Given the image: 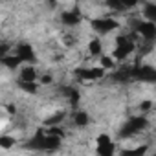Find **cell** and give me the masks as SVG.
<instances>
[{
  "label": "cell",
  "instance_id": "18",
  "mask_svg": "<svg viewBox=\"0 0 156 156\" xmlns=\"http://www.w3.org/2000/svg\"><path fill=\"white\" fill-rule=\"evenodd\" d=\"M64 118H66V112H64V110H59V112H55L51 118H48V119L44 121V125H48V127H51V125H59Z\"/></svg>",
  "mask_w": 156,
  "mask_h": 156
},
{
  "label": "cell",
  "instance_id": "5",
  "mask_svg": "<svg viewBox=\"0 0 156 156\" xmlns=\"http://www.w3.org/2000/svg\"><path fill=\"white\" fill-rule=\"evenodd\" d=\"M118 26H119V22L116 19H110V17H107V19H94L92 20V28L99 35H107V33L118 30Z\"/></svg>",
  "mask_w": 156,
  "mask_h": 156
},
{
  "label": "cell",
  "instance_id": "2",
  "mask_svg": "<svg viewBox=\"0 0 156 156\" xmlns=\"http://www.w3.org/2000/svg\"><path fill=\"white\" fill-rule=\"evenodd\" d=\"M147 125H149V121L145 116H134L119 129V138H132L138 132H141Z\"/></svg>",
  "mask_w": 156,
  "mask_h": 156
},
{
  "label": "cell",
  "instance_id": "10",
  "mask_svg": "<svg viewBox=\"0 0 156 156\" xmlns=\"http://www.w3.org/2000/svg\"><path fill=\"white\" fill-rule=\"evenodd\" d=\"M0 62H2L4 68H9V70H15L22 64V59L13 51V53H8V55H2L0 57Z\"/></svg>",
  "mask_w": 156,
  "mask_h": 156
},
{
  "label": "cell",
  "instance_id": "28",
  "mask_svg": "<svg viewBox=\"0 0 156 156\" xmlns=\"http://www.w3.org/2000/svg\"><path fill=\"white\" fill-rule=\"evenodd\" d=\"M6 110H8L9 114H15V112H17V108H15V105H8V107H6Z\"/></svg>",
  "mask_w": 156,
  "mask_h": 156
},
{
  "label": "cell",
  "instance_id": "15",
  "mask_svg": "<svg viewBox=\"0 0 156 156\" xmlns=\"http://www.w3.org/2000/svg\"><path fill=\"white\" fill-rule=\"evenodd\" d=\"M114 152H116V145H114V141L98 143V154H103V156H112Z\"/></svg>",
  "mask_w": 156,
  "mask_h": 156
},
{
  "label": "cell",
  "instance_id": "4",
  "mask_svg": "<svg viewBox=\"0 0 156 156\" xmlns=\"http://www.w3.org/2000/svg\"><path fill=\"white\" fill-rule=\"evenodd\" d=\"M130 70H132V79L143 83H156V68L143 64V66H134Z\"/></svg>",
  "mask_w": 156,
  "mask_h": 156
},
{
  "label": "cell",
  "instance_id": "14",
  "mask_svg": "<svg viewBox=\"0 0 156 156\" xmlns=\"http://www.w3.org/2000/svg\"><path fill=\"white\" fill-rule=\"evenodd\" d=\"M88 123H90V118H88L87 112L77 110V112L73 114V125H75V127H87Z\"/></svg>",
  "mask_w": 156,
  "mask_h": 156
},
{
  "label": "cell",
  "instance_id": "11",
  "mask_svg": "<svg viewBox=\"0 0 156 156\" xmlns=\"http://www.w3.org/2000/svg\"><path fill=\"white\" fill-rule=\"evenodd\" d=\"M20 81H37V70L33 64H28L20 68Z\"/></svg>",
  "mask_w": 156,
  "mask_h": 156
},
{
  "label": "cell",
  "instance_id": "20",
  "mask_svg": "<svg viewBox=\"0 0 156 156\" xmlns=\"http://www.w3.org/2000/svg\"><path fill=\"white\" fill-rule=\"evenodd\" d=\"M105 4H107L110 9H114V11H125L121 0H105Z\"/></svg>",
  "mask_w": 156,
  "mask_h": 156
},
{
  "label": "cell",
  "instance_id": "7",
  "mask_svg": "<svg viewBox=\"0 0 156 156\" xmlns=\"http://www.w3.org/2000/svg\"><path fill=\"white\" fill-rule=\"evenodd\" d=\"M136 33L145 39V41H154L156 39V22H151V20H141V22H136Z\"/></svg>",
  "mask_w": 156,
  "mask_h": 156
},
{
  "label": "cell",
  "instance_id": "16",
  "mask_svg": "<svg viewBox=\"0 0 156 156\" xmlns=\"http://www.w3.org/2000/svg\"><path fill=\"white\" fill-rule=\"evenodd\" d=\"M143 17L145 20H151V22H156V4L149 2L143 6Z\"/></svg>",
  "mask_w": 156,
  "mask_h": 156
},
{
  "label": "cell",
  "instance_id": "1",
  "mask_svg": "<svg viewBox=\"0 0 156 156\" xmlns=\"http://www.w3.org/2000/svg\"><path fill=\"white\" fill-rule=\"evenodd\" d=\"M61 141H62V138L51 136V134H48V132L44 130V127H41V129L33 134V138L30 140L28 147H30V149H35V151L51 152V151H57V149L61 147Z\"/></svg>",
  "mask_w": 156,
  "mask_h": 156
},
{
  "label": "cell",
  "instance_id": "13",
  "mask_svg": "<svg viewBox=\"0 0 156 156\" xmlns=\"http://www.w3.org/2000/svg\"><path fill=\"white\" fill-rule=\"evenodd\" d=\"M19 88H20L22 92H26V94H31V96H35V94L39 92L37 81H20V79H19Z\"/></svg>",
  "mask_w": 156,
  "mask_h": 156
},
{
  "label": "cell",
  "instance_id": "24",
  "mask_svg": "<svg viewBox=\"0 0 156 156\" xmlns=\"http://www.w3.org/2000/svg\"><path fill=\"white\" fill-rule=\"evenodd\" d=\"M121 4H123L125 9H132V8H136L140 4V0H121Z\"/></svg>",
  "mask_w": 156,
  "mask_h": 156
},
{
  "label": "cell",
  "instance_id": "26",
  "mask_svg": "<svg viewBox=\"0 0 156 156\" xmlns=\"http://www.w3.org/2000/svg\"><path fill=\"white\" fill-rule=\"evenodd\" d=\"M9 50H11V46H9L8 42H2V46H0V57H2V55H8Z\"/></svg>",
  "mask_w": 156,
  "mask_h": 156
},
{
  "label": "cell",
  "instance_id": "27",
  "mask_svg": "<svg viewBox=\"0 0 156 156\" xmlns=\"http://www.w3.org/2000/svg\"><path fill=\"white\" fill-rule=\"evenodd\" d=\"M41 83L42 85H51V75H42L41 77Z\"/></svg>",
  "mask_w": 156,
  "mask_h": 156
},
{
  "label": "cell",
  "instance_id": "23",
  "mask_svg": "<svg viewBox=\"0 0 156 156\" xmlns=\"http://www.w3.org/2000/svg\"><path fill=\"white\" fill-rule=\"evenodd\" d=\"M147 147H136V149H125L121 151V154H145Z\"/></svg>",
  "mask_w": 156,
  "mask_h": 156
},
{
  "label": "cell",
  "instance_id": "22",
  "mask_svg": "<svg viewBox=\"0 0 156 156\" xmlns=\"http://www.w3.org/2000/svg\"><path fill=\"white\" fill-rule=\"evenodd\" d=\"M48 134H51V136H59V138H64V130L59 127V125H51V127H48V130H46Z\"/></svg>",
  "mask_w": 156,
  "mask_h": 156
},
{
  "label": "cell",
  "instance_id": "17",
  "mask_svg": "<svg viewBox=\"0 0 156 156\" xmlns=\"http://www.w3.org/2000/svg\"><path fill=\"white\" fill-rule=\"evenodd\" d=\"M62 92L66 94V98H68V101H70L72 105H77V103H79V92H77L73 87H66Z\"/></svg>",
  "mask_w": 156,
  "mask_h": 156
},
{
  "label": "cell",
  "instance_id": "6",
  "mask_svg": "<svg viewBox=\"0 0 156 156\" xmlns=\"http://www.w3.org/2000/svg\"><path fill=\"white\" fill-rule=\"evenodd\" d=\"M13 51L22 59V62L35 64V61H37V57H35V50H33V46H31L30 42H19V44L15 46Z\"/></svg>",
  "mask_w": 156,
  "mask_h": 156
},
{
  "label": "cell",
  "instance_id": "12",
  "mask_svg": "<svg viewBox=\"0 0 156 156\" xmlns=\"http://www.w3.org/2000/svg\"><path fill=\"white\" fill-rule=\"evenodd\" d=\"M87 50H88V53H90L92 57H101V55H103V42H101V39H92V41H88Z\"/></svg>",
  "mask_w": 156,
  "mask_h": 156
},
{
  "label": "cell",
  "instance_id": "19",
  "mask_svg": "<svg viewBox=\"0 0 156 156\" xmlns=\"http://www.w3.org/2000/svg\"><path fill=\"white\" fill-rule=\"evenodd\" d=\"M99 64L105 68V70H114V64H116V59L112 57V55H101L99 57Z\"/></svg>",
  "mask_w": 156,
  "mask_h": 156
},
{
  "label": "cell",
  "instance_id": "25",
  "mask_svg": "<svg viewBox=\"0 0 156 156\" xmlns=\"http://www.w3.org/2000/svg\"><path fill=\"white\" fill-rule=\"evenodd\" d=\"M151 108H152V101H151V99L141 101V105H140V110H141V112H149Z\"/></svg>",
  "mask_w": 156,
  "mask_h": 156
},
{
  "label": "cell",
  "instance_id": "3",
  "mask_svg": "<svg viewBox=\"0 0 156 156\" xmlns=\"http://www.w3.org/2000/svg\"><path fill=\"white\" fill-rule=\"evenodd\" d=\"M105 68L103 66H94V68H77L75 77L79 81H98L105 77Z\"/></svg>",
  "mask_w": 156,
  "mask_h": 156
},
{
  "label": "cell",
  "instance_id": "8",
  "mask_svg": "<svg viewBox=\"0 0 156 156\" xmlns=\"http://www.w3.org/2000/svg\"><path fill=\"white\" fill-rule=\"evenodd\" d=\"M132 51H134V41L130 39L125 44H116V48L112 50V57L116 61H125L129 57V53H132Z\"/></svg>",
  "mask_w": 156,
  "mask_h": 156
},
{
  "label": "cell",
  "instance_id": "9",
  "mask_svg": "<svg viewBox=\"0 0 156 156\" xmlns=\"http://www.w3.org/2000/svg\"><path fill=\"white\" fill-rule=\"evenodd\" d=\"M61 22L64 26H77V24H81V15L77 13V9H72V11H62L61 13Z\"/></svg>",
  "mask_w": 156,
  "mask_h": 156
},
{
  "label": "cell",
  "instance_id": "21",
  "mask_svg": "<svg viewBox=\"0 0 156 156\" xmlns=\"http://www.w3.org/2000/svg\"><path fill=\"white\" fill-rule=\"evenodd\" d=\"M11 145H15V138H11V136H0V147H2V149H9Z\"/></svg>",
  "mask_w": 156,
  "mask_h": 156
}]
</instances>
